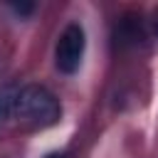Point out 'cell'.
<instances>
[{"label": "cell", "mask_w": 158, "mask_h": 158, "mask_svg": "<svg viewBox=\"0 0 158 158\" xmlns=\"http://www.w3.org/2000/svg\"><path fill=\"white\" fill-rule=\"evenodd\" d=\"M59 101L54 94L40 84H27L20 86L17 91V104H15V121L35 128H44L59 121Z\"/></svg>", "instance_id": "obj_1"}, {"label": "cell", "mask_w": 158, "mask_h": 158, "mask_svg": "<svg viewBox=\"0 0 158 158\" xmlns=\"http://www.w3.org/2000/svg\"><path fill=\"white\" fill-rule=\"evenodd\" d=\"M84 47H86V37H84L81 25H77V22L67 25L64 32L59 35L57 49H54V64H57V69L64 72V74H74L79 69V64H81Z\"/></svg>", "instance_id": "obj_2"}, {"label": "cell", "mask_w": 158, "mask_h": 158, "mask_svg": "<svg viewBox=\"0 0 158 158\" xmlns=\"http://www.w3.org/2000/svg\"><path fill=\"white\" fill-rule=\"evenodd\" d=\"M17 91H20V86H0V126L15 118Z\"/></svg>", "instance_id": "obj_3"}, {"label": "cell", "mask_w": 158, "mask_h": 158, "mask_svg": "<svg viewBox=\"0 0 158 158\" xmlns=\"http://www.w3.org/2000/svg\"><path fill=\"white\" fill-rule=\"evenodd\" d=\"M12 7H15L17 12H32V10H35V5H12Z\"/></svg>", "instance_id": "obj_4"}, {"label": "cell", "mask_w": 158, "mask_h": 158, "mask_svg": "<svg viewBox=\"0 0 158 158\" xmlns=\"http://www.w3.org/2000/svg\"><path fill=\"white\" fill-rule=\"evenodd\" d=\"M153 30H156V35H158V12H156V17H153Z\"/></svg>", "instance_id": "obj_5"}, {"label": "cell", "mask_w": 158, "mask_h": 158, "mask_svg": "<svg viewBox=\"0 0 158 158\" xmlns=\"http://www.w3.org/2000/svg\"><path fill=\"white\" fill-rule=\"evenodd\" d=\"M47 158H64L62 153H52V156H47Z\"/></svg>", "instance_id": "obj_6"}]
</instances>
